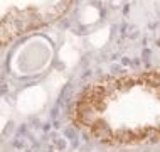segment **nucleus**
Segmentation results:
<instances>
[{"instance_id":"obj_2","label":"nucleus","mask_w":160,"mask_h":152,"mask_svg":"<svg viewBox=\"0 0 160 152\" xmlns=\"http://www.w3.org/2000/svg\"><path fill=\"white\" fill-rule=\"evenodd\" d=\"M74 0H0V47L52 24Z\"/></svg>"},{"instance_id":"obj_1","label":"nucleus","mask_w":160,"mask_h":152,"mask_svg":"<svg viewBox=\"0 0 160 152\" xmlns=\"http://www.w3.org/2000/svg\"><path fill=\"white\" fill-rule=\"evenodd\" d=\"M72 120L108 144L160 139V69L99 81L79 95Z\"/></svg>"}]
</instances>
